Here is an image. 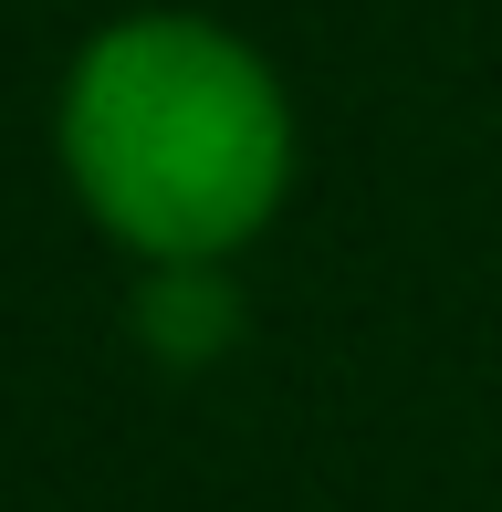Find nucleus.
I'll list each match as a JSON object with an SVG mask.
<instances>
[{
  "mask_svg": "<svg viewBox=\"0 0 502 512\" xmlns=\"http://www.w3.org/2000/svg\"><path fill=\"white\" fill-rule=\"evenodd\" d=\"M126 324H136L147 356L210 366V356H231V335H241V283H231V262H136Z\"/></svg>",
  "mask_w": 502,
  "mask_h": 512,
  "instance_id": "2",
  "label": "nucleus"
},
{
  "mask_svg": "<svg viewBox=\"0 0 502 512\" xmlns=\"http://www.w3.org/2000/svg\"><path fill=\"white\" fill-rule=\"evenodd\" d=\"M63 189L126 262H241L293 199V95L231 21L126 11L63 63Z\"/></svg>",
  "mask_w": 502,
  "mask_h": 512,
  "instance_id": "1",
  "label": "nucleus"
}]
</instances>
